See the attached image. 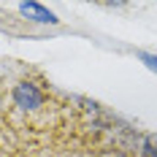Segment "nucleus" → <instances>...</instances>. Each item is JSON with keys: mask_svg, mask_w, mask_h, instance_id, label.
<instances>
[{"mask_svg": "<svg viewBox=\"0 0 157 157\" xmlns=\"http://www.w3.org/2000/svg\"><path fill=\"white\" fill-rule=\"evenodd\" d=\"M144 155L146 157H157V136L155 133L144 136Z\"/></svg>", "mask_w": 157, "mask_h": 157, "instance_id": "7ed1b4c3", "label": "nucleus"}, {"mask_svg": "<svg viewBox=\"0 0 157 157\" xmlns=\"http://www.w3.org/2000/svg\"><path fill=\"white\" fill-rule=\"evenodd\" d=\"M14 103L22 111H38L44 106V92L35 81H19L14 87Z\"/></svg>", "mask_w": 157, "mask_h": 157, "instance_id": "f257e3e1", "label": "nucleus"}, {"mask_svg": "<svg viewBox=\"0 0 157 157\" xmlns=\"http://www.w3.org/2000/svg\"><path fill=\"white\" fill-rule=\"evenodd\" d=\"M138 60H144V63H146V68L157 71V57H155V54H146V52H138Z\"/></svg>", "mask_w": 157, "mask_h": 157, "instance_id": "20e7f679", "label": "nucleus"}, {"mask_svg": "<svg viewBox=\"0 0 157 157\" xmlns=\"http://www.w3.org/2000/svg\"><path fill=\"white\" fill-rule=\"evenodd\" d=\"M19 11L25 16H30V19H35V22H44V25H57L60 19L52 14L49 8H44V6H38V3H22L19 6Z\"/></svg>", "mask_w": 157, "mask_h": 157, "instance_id": "f03ea898", "label": "nucleus"}]
</instances>
